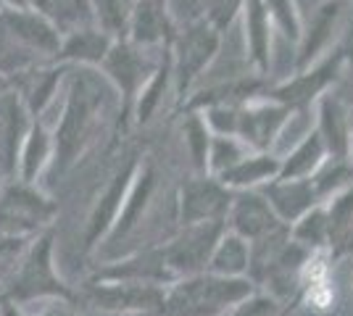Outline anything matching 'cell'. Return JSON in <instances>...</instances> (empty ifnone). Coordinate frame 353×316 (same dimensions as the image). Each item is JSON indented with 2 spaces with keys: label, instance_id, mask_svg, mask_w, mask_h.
<instances>
[{
  "label": "cell",
  "instance_id": "cell-1",
  "mask_svg": "<svg viewBox=\"0 0 353 316\" xmlns=\"http://www.w3.org/2000/svg\"><path fill=\"white\" fill-rule=\"evenodd\" d=\"M253 295V282L248 277L243 280H227L216 274H195L182 277L179 282L166 287L161 316H221L230 308Z\"/></svg>",
  "mask_w": 353,
  "mask_h": 316
},
{
  "label": "cell",
  "instance_id": "cell-2",
  "mask_svg": "<svg viewBox=\"0 0 353 316\" xmlns=\"http://www.w3.org/2000/svg\"><path fill=\"white\" fill-rule=\"evenodd\" d=\"M101 105H103L101 79L92 72H82V74L74 76L63 116H61L59 129L53 135L56 137V164L61 166V171H66L72 161H77L85 140L95 127Z\"/></svg>",
  "mask_w": 353,
  "mask_h": 316
},
{
  "label": "cell",
  "instance_id": "cell-3",
  "mask_svg": "<svg viewBox=\"0 0 353 316\" xmlns=\"http://www.w3.org/2000/svg\"><path fill=\"white\" fill-rule=\"evenodd\" d=\"M11 301H43V298H56V301H69L72 293L61 282L56 264H53V232H40L34 240L27 245L21 264L14 269L11 287H8Z\"/></svg>",
  "mask_w": 353,
  "mask_h": 316
},
{
  "label": "cell",
  "instance_id": "cell-4",
  "mask_svg": "<svg viewBox=\"0 0 353 316\" xmlns=\"http://www.w3.org/2000/svg\"><path fill=\"white\" fill-rule=\"evenodd\" d=\"M227 232L224 222H206V224L182 227V232L172 238L161 248L163 266L172 277H195L208 269L221 235Z\"/></svg>",
  "mask_w": 353,
  "mask_h": 316
},
{
  "label": "cell",
  "instance_id": "cell-5",
  "mask_svg": "<svg viewBox=\"0 0 353 316\" xmlns=\"http://www.w3.org/2000/svg\"><path fill=\"white\" fill-rule=\"evenodd\" d=\"M53 213L56 206L27 182H14L0 190V235L27 240L50 224Z\"/></svg>",
  "mask_w": 353,
  "mask_h": 316
},
{
  "label": "cell",
  "instance_id": "cell-6",
  "mask_svg": "<svg viewBox=\"0 0 353 316\" xmlns=\"http://www.w3.org/2000/svg\"><path fill=\"white\" fill-rule=\"evenodd\" d=\"M221 43V32H216L206 19L195 21L190 30L176 34L172 45V72H174V85L179 98H185L192 82L201 76L211 59L216 56Z\"/></svg>",
  "mask_w": 353,
  "mask_h": 316
},
{
  "label": "cell",
  "instance_id": "cell-7",
  "mask_svg": "<svg viewBox=\"0 0 353 316\" xmlns=\"http://www.w3.org/2000/svg\"><path fill=\"white\" fill-rule=\"evenodd\" d=\"M235 193L227 190L216 177L203 174L185 180L179 190V224H206V222H224L232 206Z\"/></svg>",
  "mask_w": 353,
  "mask_h": 316
},
{
  "label": "cell",
  "instance_id": "cell-8",
  "mask_svg": "<svg viewBox=\"0 0 353 316\" xmlns=\"http://www.w3.org/2000/svg\"><path fill=\"white\" fill-rule=\"evenodd\" d=\"M156 69H159V63H150V59L145 56V50L132 45L130 40H117L103 61L105 76H108V79L114 82V87L121 92L124 108H130V105L137 101L140 90L145 87V82L153 76Z\"/></svg>",
  "mask_w": 353,
  "mask_h": 316
},
{
  "label": "cell",
  "instance_id": "cell-9",
  "mask_svg": "<svg viewBox=\"0 0 353 316\" xmlns=\"http://www.w3.org/2000/svg\"><path fill=\"white\" fill-rule=\"evenodd\" d=\"M92 303L121 311V314H159L163 306L166 287L148 285V282H130V280H103L101 285L90 287Z\"/></svg>",
  "mask_w": 353,
  "mask_h": 316
},
{
  "label": "cell",
  "instance_id": "cell-10",
  "mask_svg": "<svg viewBox=\"0 0 353 316\" xmlns=\"http://www.w3.org/2000/svg\"><path fill=\"white\" fill-rule=\"evenodd\" d=\"M224 224L230 232L240 235L243 240L253 242L269 232H274L277 227H282V222L261 190H243L232 198V206L227 211Z\"/></svg>",
  "mask_w": 353,
  "mask_h": 316
},
{
  "label": "cell",
  "instance_id": "cell-11",
  "mask_svg": "<svg viewBox=\"0 0 353 316\" xmlns=\"http://www.w3.org/2000/svg\"><path fill=\"white\" fill-rule=\"evenodd\" d=\"M288 116L285 103H269V101H250L240 108L237 121V137L248 145L253 153H269V145L274 143V135L280 132Z\"/></svg>",
  "mask_w": 353,
  "mask_h": 316
},
{
  "label": "cell",
  "instance_id": "cell-12",
  "mask_svg": "<svg viewBox=\"0 0 353 316\" xmlns=\"http://www.w3.org/2000/svg\"><path fill=\"white\" fill-rule=\"evenodd\" d=\"M137 169H140V166L134 164V161L132 164H127L117 177L111 180V185L105 187V193H103V198H101V203H98V209L92 211V216H90L88 235H85V248L98 245L101 238H108V232L114 229L119 213H121V206H124V200H127V196H130V187H132Z\"/></svg>",
  "mask_w": 353,
  "mask_h": 316
},
{
  "label": "cell",
  "instance_id": "cell-13",
  "mask_svg": "<svg viewBox=\"0 0 353 316\" xmlns=\"http://www.w3.org/2000/svg\"><path fill=\"white\" fill-rule=\"evenodd\" d=\"M127 40L143 50L156 45H174L176 34L172 16L166 11V0H137Z\"/></svg>",
  "mask_w": 353,
  "mask_h": 316
},
{
  "label": "cell",
  "instance_id": "cell-14",
  "mask_svg": "<svg viewBox=\"0 0 353 316\" xmlns=\"http://www.w3.org/2000/svg\"><path fill=\"white\" fill-rule=\"evenodd\" d=\"M243 19H245V45H248V59L256 69V74L269 72V59H272V16L266 11L264 0H245L243 6Z\"/></svg>",
  "mask_w": 353,
  "mask_h": 316
},
{
  "label": "cell",
  "instance_id": "cell-15",
  "mask_svg": "<svg viewBox=\"0 0 353 316\" xmlns=\"http://www.w3.org/2000/svg\"><path fill=\"white\" fill-rule=\"evenodd\" d=\"M282 161L269 156V153H248L235 169L224 171L216 180L232 190V193H243V190H261L264 185L274 182L280 177Z\"/></svg>",
  "mask_w": 353,
  "mask_h": 316
},
{
  "label": "cell",
  "instance_id": "cell-16",
  "mask_svg": "<svg viewBox=\"0 0 353 316\" xmlns=\"http://www.w3.org/2000/svg\"><path fill=\"white\" fill-rule=\"evenodd\" d=\"M114 37H108L105 32H101L98 27H82L74 30L63 37L59 50V61H72L79 66H103L108 50L114 48Z\"/></svg>",
  "mask_w": 353,
  "mask_h": 316
},
{
  "label": "cell",
  "instance_id": "cell-17",
  "mask_svg": "<svg viewBox=\"0 0 353 316\" xmlns=\"http://www.w3.org/2000/svg\"><path fill=\"white\" fill-rule=\"evenodd\" d=\"M53 158H56V137L48 132V127H45L43 121H34L30 127V132L24 135L21 151H19V161H16L19 182L32 185Z\"/></svg>",
  "mask_w": 353,
  "mask_h": 316
},
{
  "label": "cell",
  "instance_id": "cell-18",
  "mask_svg": "<svg viewBox=\"0 0 353 316\" xmlns=\"http://www.w3.org/2000/svg\"><path fill=\"white\" fill-rule=\"evenodd\" d=\"M250 271V242L243 240L235 232H224L214 256L208 261V274L227 277V280H243Z\"/></svg>",
  "mask_w": 353,
  "mask_h": 316
},
{
  "label": "cell",
  "instance_id": "cell-19",
  "mask_svg": "<svg viewBox=\"0 0 353 316\" xmlns=\"http://www.w3.org/2000/svg\"><path fill=\"white\" fill-rule=\"evenodd\" d=\"M153 187H156V174H153V169H150V166L137 169L132 187H130V196H127L124 206H121V213H119L117 224L108 232V240H119L121 235H130V232H132V227L140 222V216H143V211H145L148 198L153 196Z\"/></svg>",
  "mask_w": 353,
  "mask_h": 316
},
{
  "label": "cell",
  "instance_id": "cell-20",
  "mask_svg": "<svg viewBox=\"0 0 353 316\" xmlns=\"http://www.w3.org/2000/svg\"><path fill=\"white\" fill-rule=\"evenodd\" d=\"M137 0H90L95 27L114 40H127Z\"/></svg>",
  "mask_w": 353,
  "mask_h": 316
},
{
  "label": "cell",
  "instance_id": "cell-21",
  "mask_svg": "<svg viewBox=\"0 0 353 316\" xmlns=\"http://www.w3.org/2000/svg\"><path fill=\"white\" fill-rule=\"evenodd\" d=\"M169 79H174V72H172V48L163 53V59L159 61V69L153 72V76L148 79L145 87L140 90L137 101H134L137 121H140V124L150 121L153 111H156L159 103H161V95H163V90H166V82H169Z\"/></svg>",
  "mask_w": 353,
  "mask_h": 316
},
{
  "label": "cell",
  "instance_id": "cell-22",
  "mask_svg": "<svg viewBox=\"0 0 353 316\" xmlns=\"http://www.w3.org/2000/svg\"><path fill=\"white\" fill-rule=\"evenodd\" d=\"M248 153H253L235 135H214L211 140V151H208V174L211 177H221L224 171L235 169Z\"/></svg>",
  "mask_w": 353,
  "mask_h": 316
},
{
  "label": "cell",
  "instance_id": "cell-23",
  "mask_svg": "<svg viewBox=\"0 0 353 316\" xmlns=\"http://www.w3.org/2000/svg\"><path fill=\"white\" fill-rule=\"evenodd\" d=\"M182 135H185V145H188L195 171H206L208 174V151H211L214 132L208 129L203 114H190L182 124Z\"/></svg>",
  "mask_w": 353,
  "mask_h": 316
},
{
  "label": "cell",
  "instance_id": "cell-24",
  "mask_svg": "<svg viewBox=\"0 0 353 316\" xmlns=\"http://www.w3.org/2000/svg\"><path fill=\"white\" fill-rule=\"evenodd\" d=\"M290 238L298 245L311 248V253H316V251H322L324 240L330 238V222H327V216H324L322 211H309V213H303L298 219V224L293 227Z\"/></svg>",
  "mask_w": 353,
  "mask_h": 316
},
{
  "label": "cell",
  "instance_id": "cell-25",
  "mask_svg": "<svg viewBox=\"0 0 353 316\" xmlns=\"http://www.w3.org/2000/svg\"><path fill=\"white\" fill-rule=\"evenodd\" d=\"M243 6L245 0H206V21L216 32H224L243 11Z\"/></svg>",
  "mask_w": 353,
  "mask_h": 316
},
{
  "label": "cell",
  "instance_id": "cell-26",
  "mask_svg": "<svg viewBox=\"0 0 353 316\" xmlns=\"http://www.w3.org/2000/svg\"><path fill=\"white\" fill-rule=\"evenodd\" d=\"M272 21L280 27L288 37H298V16H295L293 0H264Z\"/></svg>",
  "mask_w": 353,
  "mask_h": 316
},
{
  "label": "cell",
  "instance_id": "cell-27",
  "mask_svg": "<svg viewBox=\"0 0 353 316\" xmlns=\"http://www.w3.org/2000/svg\"><path fill=\"white\" fill-rule=\"evenodd\" d=\"M277 298L274 295H250L240 303L237 308H232L230 316H274L277 314Z\"/></svg>",
  "mask_w": 353,
  "mask_h": 316
},
{
  "label": "cell",
  "instance_id": "cell-28",
  "mask_svg": "<svg viewBox=\"0 0 353 316\" xmlns=\"http://www.w3.org/2000/svg\"><path fill=\"white\" fill-rule=\"evenodd\" d=\"M37 316H74V314L66 308V303H63V301H56L53 306H48V308H45V311H40Z\"/></svg>",
  "mask_w": 353,
  "mask_h": 316
},
{
  "label": "cell",
  "instance_id": "cell-29",
  "mask_svg": "<svg viewBox=\"0 0 353 316\" xmlns=\"http://www.w3.org/2000/svg\"><path fill=\"white\" fill-rule=\"evenodd\" d=\"M0 316H27L21 311V306L16 301H3L0 303Z\"/></svg>",
  "mask_w": 353,
  "mask_h": 316
},
{
  "label": "cell",
  "instance_id": "cell-30",
  "mask_svg": "<svg viewBox=\"0 0 353 316\" xmlns=\"http://www.w3.org/2000/svg\"><path fill=\"white\" fill-rule=\"evenodd\" d=\"M0 11H3V8H0Z\"/></svg>",
  "mask_w": 353,
  "mask_h": 316
}]
</instances>
